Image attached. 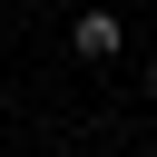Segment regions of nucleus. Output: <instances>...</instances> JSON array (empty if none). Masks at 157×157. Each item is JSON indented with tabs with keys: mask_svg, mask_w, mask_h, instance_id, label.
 Instances as JSON below:
<instances>
[{
	"mask_svg": "<svg viewBox=\"0 0 157 157\" xmlns=\"http://www.w3.org/2000/svg\"><path fill=\"white\" fill-rule=\"evenodd\" d=\"M118 39H128L118 10H78V20H69V49H78V59H118Z\"/></svg>",
	"mask_w": 157,
	"mask_h": 157,
	"instance_id": "f257e3e1",
	"label": "nucleus"
},
{
	"mask_svg": "<svg viewBox=\"0 0 157 157\" xmlns=\"http://www.w3.org/2000/svg\"><path fill=\"white\" fill-rule=\"evenodd\" d=\"M147 88H157V69H147Z\"/></svg>",
	"mask_w": 157,
	"mask_h": 157,
	"instance_id": "f03ea898",
	"label": "nucleus"
}]
</instances>
